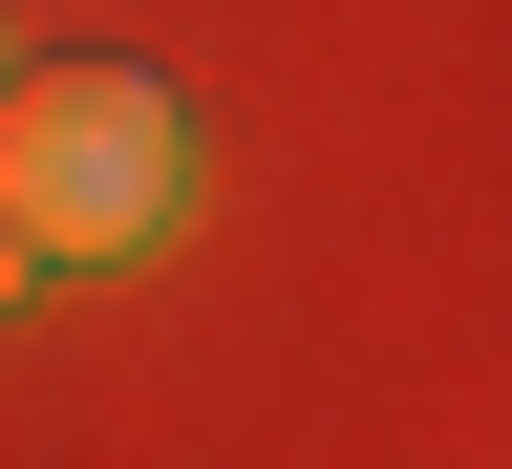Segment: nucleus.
Here are the masks:
<instances>
[{"label": "nucleus", "instance_id": "nucleus-1", "mask_svg": "<svg viewBox=\"0 0 512 469\" xmlns=\"http://www.w3.org/2000/svg\"><path fill=\"white\" fill-rule=\"evenodd\" d=\"M192 214V107L150 64H0V235L22 256H150Z\"/></svg>", "mask_w": 512, "mask_h": 469}]
</instances>
